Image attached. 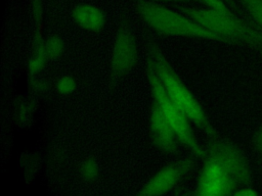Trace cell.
<instances>
[{
	"label": "cell",
	"mask_w": 262,
	"mask_h": 196,
	"mask_svg": "<svg viewBox=\"0 0 262 196\" xmlns=\"http://www.w3.org/2000/svg\"><path fill=\"white\" fill-rule=\"evenodd\" d=\"M253 170L244 151L227 139L210 140L192 196H233L252 186Z\"/></svg>",
	"instance_id": "obj_1"
},
{
	"label": "cell",
	"mask_w": 262,
	"mask_h": 196,
	"mask_svg": "<svg viewBox=\"0 0 262 196\" xmlns=\"http://www.w3.org/2000/svg\"><path fill=\"white\" fill-rule=\"evenodd\" d=\"M147 58L151 62L169 98L210 140L219 138L217 130L212 125L202 105L177 76L161 48L156 43L150 42L148 44Z\"/></svg>",
	"instance_id": "obj_2"
},
{
	"label": "cell",
	"mask_w": 262,
	"mask_h": 196,
	"mask_svg": "<svg viewBox=\"0 0 262 196\" xmlns=\"http://www.w3.org/2000/svg\"><path fill=\"white\" fill-rule=\"evenodd\" d=\"M180 11L190 19L225 39L228 44L247 46L262 52V29L232 13L212 8L181 7Z\"/></svg>",
	"instance_id": "obj_3"
},
{
	"label": "cell",
	"mask_w": 262,
	"mask_h": 196,
	"mask_svg": "<svg viewBox=\"0 0 262 196\" xmlns=\"http://www.w3.org/2000/svg\"><path fill=\"white\" fill-rule=\"evenodd\" d=\"M138 12L143 20L154 30L163 35L192 37L222 43L227 41L206 30L188 16L149 1H139Z\"/></svg>",
	"instance_id": "obj_4"
},
{
	"label": "cell",
	"mask_w": 262,
	"mask_h": 196,
	"mask_svg": "<svg viewBox=\"0 0 262 196\" xmlns=\"http://www.w3.org/2000/svg\"><path fill=\"white\" fill-rule=\"evenodd\" d=\"M146 75L152 101L160 107L165 118L177 136L179 143L188 149L193 156L203 159L206 154V147L204 148L198 141L190 127V120L167 95L164 86L148 58L146 61Z\"/></svg>",
	"instance_id": "obj_5"
},
{
	"label": "cell",
	"mask_w": 262,
	"mask_h": 196,
	"mask_svg": "<svg viewBox=\"0 0 262 196\" xmlns=\"http://www.w3.org/2000/svg\"><path fill=\"white\" fill-rule=\"evenodd\" d=\"M191 157L167 164L156 173L134 196H162L169 192L193 167Z\"/></svg>",
	"instance_id": "obj_6"
},
{
	"label": "cell",
	"mask_w": 262,
	"mask_h": 196,
	"mask_svg": "<svg viewBox=\"0 0 262 196\" xmlns=\"http://www.w3.org/2000/svg\"><path fill=\"white\" fill-rule=\"evenodd\" d=\"M137 59L136 40L131 30L123 26L118 31L111 60V80L113 83L124 78Z\"/></svg>",
	"instance_id": "obj_7"
},
{
	"label": "cell",
	"mask_w": 262,
	"mask_h": 196,
	"mask_svg": "<svg viewBox=\"0 0 262 196\" xmlns=\"http://www.w3.org/2000/svg\"><path fill=\"white\" fill-rule=\"evenodd\" d=\"M150 138L152 144L163 152L173 153L177 150V136L154 101L150 110Z\"/></svg>",
	"instance_id": "obj_8"
},
{
	"label": "cell",
	"mask_w": 262,
	"mask_h": 196,
	"mask_svg": "<svg viewBox=\"0 0 262 196\" xmlns=\"http://www.w3.org/2000/svg\"><path fill=\"white\" fill-rule=\"evenodd\" d=\"M73 18L81 28L98 32L105 24V15L102 10L92 4H79L73 9Z\"/></svg>",
	"instance_id": "obj_9"
},
{
	"label": "cell",
	"mask_w": 262,
	"mask_h": 196,
	"mask_svg": "<svg viewBox=\"0 0 262 196\" xmlns=\"http://www.w3.org/2000/svg\"><path fill=\"white\" fill-rule=\"evenodd\" d=\"M246 11L252 22L262 29V0H235Z\"/></svg>",
	"instance_id": "obj_10"
},
{
	"label": "cell",
	"mask_w": 262,
	"mask_h": 196,
	"mask_svg": "<svg viewBox=\"0 0 262 196\" xmlns=\"http://www.w3.org/2000/svg\"><path fill=\"white\" fill-rule=\"evenodd\" d=\"M63 42L58 36H50L44 41V52L47 60L58 58L63 52Z\"/></svg>",
	"instance_id": "obj_11"
},
{
	"label": "cell",
	"mask_w": 262,
	"mask_h": 196,
	"mask_svg": "<svg viewBox=\"0 0 262 196\" xmlns=\"http://www.w3.org/2000/svg\"><path fill=\"white\" fill-rule=\"evenodd\" d=\"M79 173L83 180L94 181L98 176V165L94 159L88 158L81 163Z\"/></svg>",
	"instance_id": "obj_12"
},
{
	"label": "cell",
	"mask_w": 262,
	"mask_h": 196,
	"mask_svg": "<svg viewBox=\"0 0 262 196\" xmlns=\"http://www.w3.org/2000/svg\"><path fill=\"white\" fill-rule=\"evenodd\" d=\"M56 91L60 94V95H69L71 93H73L76 89V81L73 77L66 75L60 77L57 81H56Z\"/></svg>",
	"instance_id": "obj_13"
},
{
	"label": "cell",
	"mask_w": 262,
	"mask_h": 196,
	"mask_svg": "<svg viewBox=\"0 0 262 196\" xmlns=\"http://www.w3.org/2000/svg\"><path fill=\"white\" fill-rule=\"evenodd\" d=\"M200 1L206 4L208 8L216 9L225 13L235 14L234 10L229 5H227V2H225V0H200Z\"/></svg>",
	"instance_id": "obj_14"
},
{
	"label": "cell",
	"mask_w": 262,
	"mask_h": 196,
	"mask_svg": "<svg viewBox=\"0 0 262 196\" xmlns=\"http://www.w3.org/2000/svg\"><path fill=\"white\" fill-rule=\"evenodd\" d=\"M253 146H254L255 152L258 154V156L262 160V124L254 134Z\"/></svg>",
	"instance_id": "obj_15"
},
{
	"label": "cell",
	"mask_w": 262,
	"mask_h": 196,
	"mask_svg": "<svg viewBox=\"0 0 262 196\" xmlns=\"http://www.w3.org/2000/svg\"><path fill=\"white\" fill-rule=\"evenodd\" d=\"M233 196H260V195L252 186H246V187L239 188L233 194Z\"/></svg>",
	"instance_id": "obj_16"
},
{
	"label": "cell",
	"mask_w": 262,
	"mask_h": 196,
	"mask_svg": "<svg viewBox=\"0 0 262 196\" xmlns=\"http://www.w3.org/2000/svg\"><path fill=\"white\" fill-rule=\"evenodd\" d=\"M160 1H179V0H160Z\"/></svg>",
	"instance_id": "obj_17"
},
{
	"label": "cell",
	"mask_w": 262,
	"mask_h": 196,
	"mask_svg": "<svg viewBox=\"0 0 262 196\" xmlns=\"http://www.w3.org/2000/svg\"><path fill=\"white\" fill-rule=\"evenodd\" d=\"M191 1H200V0H191Z\"/></svg>",
	"instance_id": "obj_18"
}]
</instances>
